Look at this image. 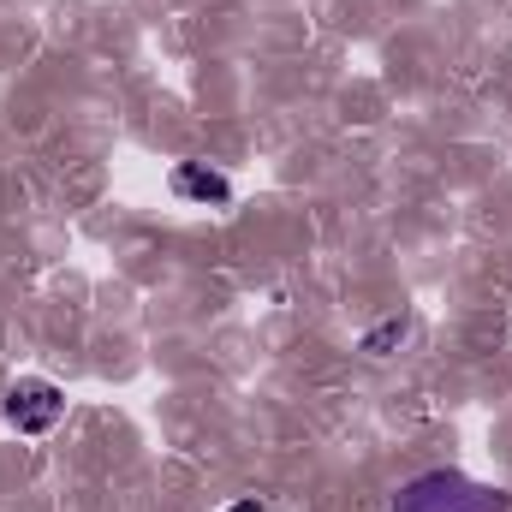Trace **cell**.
<instances>
[{"label": "cell", "instance_id": "cell-2", "mask_svg": "<svg viewBox=\"0 0 512 512\" xmlns=\"http://www.w3.org/2000/svg\"><path fill=\"white\" fill-rule=\"evenodd\" d=\"M60 411H66V393L42 376H24V382L6 387V423L18 435H48L60 423Z\"/></svg>", "mask_w": 512, "mask_h": 512}, {"label": "cell", "instance_id": "cell-4", "mask_svg": "<svg viewBox=\"0 0 512 512\" xmlns=\"http://www.w3.org/2000/svg\"><path fill=\"white\" fill-rule=\"evenodd\" d=\"M399 334H405V322H382V328H376V334L364 340V352H382L387 340H399Z\"/></svg>", "mask_w": 512, "mask_h": 512}, {"label": "cell", "instance_id": "cell-3", "mask_svg": "<svg viewBox=\"0 0 512 512\" xmlns=\"http://www.w3.org/2000/svg\"><path fill=\"white\" fill-rule=\"evenodd\" d=\"M173 191L191 197V203H233V179L215 173V167H203V161H179L173 167Z\"/></svg>", "mask_w": 512, "mask_h": 512}, {"label": "cell", "instance_id": "cell-5", "mask_svg": "<svg viewBox=\"0 0 512 512\" xmlns=\"http://www.w3.org/2000/svg\"><path fill=\"white\" fill-rule=\"evenodd\" d=\"M233 512H268V507H262V501H239Z\"/></svg>", "mask_w": 512, "mask_h": 512}, {"label": "cell", "instance_id": "cell-1", "mask_svg": "<svg viewBox=\"0 0 512 512\" xmlns=\"http://www.w3.org/2000/svg\"><path fill=\"white\" fill-rule=\"evenodd\" d=\"M393 512H512V495L495 489V483H477V477L441 465V471L411 477L393 495Z\"/></svg>", "mask_w": 512, "mask_h": 512}]
</instances>
